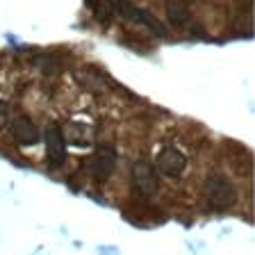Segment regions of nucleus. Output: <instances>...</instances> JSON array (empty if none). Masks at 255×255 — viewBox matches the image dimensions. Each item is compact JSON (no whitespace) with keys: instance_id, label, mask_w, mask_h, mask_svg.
Returning a JSON list of instances; mask_svg holds the SVG:
<instances>
[{"instance_id":"obj_8","label":"nucleus","mask_w":255,"mask_h":255,"mask_svg":"<svg viewBox=\"0 0 255 255\" xmlns=\"http://www.w3.org/2000/svg\"><path fill=\"white\" fill-rule=\"evenodd\" d=\"M166 18H169V23L175 27L187 25L191 18L189 2H187V0H169V2H166Z\"/></svg>"},{"instance_id":"obj_1","label":"nucleus","mask_w":255,"mask_h":255,"mask_svg":"<svg viewBox=\"0 0 255 255\" xmlns=\"http://www.w3.org/2000/svg\"><path fill=\"white\" fill-rule=\"evenodd\" d=\"M203 194H205L210 207L214 210H228L237 203V189H235L233 180L219 171L207 173L205 182H203Z\"/></svg>"},{"instance_id":"obj_11","label":"nucleus","mask_w":255,"mask_h":255,"mask_svg":"<svg viewBox=\"0 0 255 255\" xmlns=\"http://www.w3.org/2000/svg\"><path fill=\"white\" fill-rule=\"evenodd\" d=\"M98 2H101V0H87V5H89V7H91V9H94V7H96V5H98Z\"/></svg>"},{"instance_id":"obj_7","label":"nucleus","mask_w":255,"mask_h":255,"mask_svg":"<svg viewBox=\"0 0 255 255\" xmlns=\"http://www.w3.org/2000/svg\"><path fill=\"white\" fill-rule=\"evenodd\" d=\"M11 137L21 146H34L41 139V134H39L37 123L32 121L30 117H16L11 121Z\"/></svg>"},{"instance_id":"obj_3","label":"nucleus","mask_w":255,"mask_h":255,"mask_svg":"<svg viewBox=\"0 0 255 255\" xmlns=\"http://www.w3.org/2000/svg\"><path fill=\"white\" fill-rule=\"evenodd\" d=\"M114 7H117V11L126 18V21L139 23V25H143L146 30H150L153 34H157V37H166V27L162 25L150 11H146L143 7L134 5L132 0H114Z\"/></svg>"},{"instance_id":"obj_12","label":"nucleus","mask_w":255,"mask_h":255,"mask_svg":"<svg viewBox=\"0 0 255 255\" xmlns=\"http://www.w3.org/2000/svg\"><path fill=\"white\" fill-rule=\"evenodd\" d=\"M187 2H191V0H187Z\"/></svg>"},{"instance_id":"obj_9","label":"nucleus","mask_w":255,"mask_h":255,"mask_svg":"<svg viewBox=\"0 0 255 255\" xmlns=\"http://www.w3.org/2000/svg\"><path fill=\"white\" fill-rule=\"evenodd\" d=\"M114 11H117L114 0H101V2L94 7V14H96V18H98L101 23H110V18H112Z\"/></svg>"},{"instance_id":"obj_2","label":"nucleus","mask_w":255,"mask_h":255,"mask_svg":"<svg viewBox=\"0 0 255 255\" xmlns=\"http://www.w3.org/2000/svg\"><path fill=\"white\" fill-rule=\"evenodd\" d=\"M132 189L139 198H150L159 189V173L150 162L137 159L132 164Z\"/></svg>"},{"instance_id":"obj_6","label":"nucleus","mask_w":255,"mask_h":255,"mask_svg":"<svg viewBox=\"0 0 255 255\" xmlns=\"http://www.w3.org/2000/svg\"><path fill=\"white\" fill-rule=\"evenodd\" d=\"M46 157L50 169H62L66 162V141L57 126H50L46 132Z\"/></svg>"},{"instance_id":"obj_4","label":"nucleus","mask_w":255,"mask_h":255,"mask_svg":"<svg viewBox=\"0 0 255 255\" xmlns=\"http://www.w3.org/2000/svg\"><path fill=\"white\" fill-rule=\"evenodd\" d=\"M155 169L157 173L166 175V178H180L187 171V155L175 146H164L155 155Z\"/></svg>"},{"instance_id":"obj_5","label":"nucleus","mask_w":255,"mask_h":255,"mask_svg":"<svg viewBox=\"0 0 255 255\" xmlns=\"http://www.w3.org/2000/svg\"><path fill=\"white\" fill-rule=\"evenodd\" d=\"M117 169V153L110 146H98L89 159V173L98 185L110 180V175Z\"/></svg>"},{"instance_id":"obj_10","label":"nucleus","mask_w":255,"mask_h":255,"mask_svg":"<svg viewBox=\"0 0 255 255\" xmlns=\"http://www.w3.org/2000/svg\"><path fill=\"white\" fill-rule=\"evenodd\" d=\"M7 121H9V105L5 101H0V130L7 126Z\"/></svg>"}]
</instances>
